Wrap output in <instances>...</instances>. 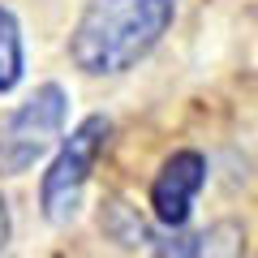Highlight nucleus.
Segmentation results:
<instances>
[{"mask_svg":"<svg viewBox=\"0 0 258 258\" xmlns=\"http://www.w3.org/2000/svg\"><path fill=\"white\" fill-rule=\"evenodd\" d=\"M9 241V211H5V198H0V249Z\"/></svg>","mask_w":258,"mask_h":258,"instance_id":"obj_6","label":"nucleus"},{"mask_svg":"<svg viewBox=\"0 0 258 258\" xmlns=\"http://www.w3.org/2000/svg\"><path fill=\"white\" fill-rule=\"evenodd\" d=\"M22 82V30L9 9H0V91Z\"/></svg>","mask_w":258,"mask_h":258,"instance_id":"obj_5","label":"nucleus"},{"mask_svg":"<svg viewBox=\"0 0 258 258\" xmlns=\"http://www.w3.org/2000/svg\"><path fill=\"white\" fill-rule=\"evenodd\" d=\"M207 185V159L198 151H176L164 159L155 185H151V207H155V220L164 228H185L194 211V198Z\"/></svg>","mask_w":258,"mask_h":258,"instance_id":"obj_4","label":"nucleus"},{"mask_svg":"<svg viewBox=\"0 0 258 258\" xmlns=\"http://www.w3.org/2000/svg\"><path fill=\"white\" fill-rule=\"evenodd\" d=\"M64 108H69L64 91L56 82H47V86H39L18 112H9V116L0 120V176L26 172V168L60 138Z\"/></svg>","mask_w":258,"mask_h":258,"instance_id":"obj_2","label":"nucleus"},{"mask_svg":"<svg viewBox=\"0 0 258 258\" xmlns=\"http://www.w3.org/2000/svg\"><path fill=\"white\" fill-rule=\"evenodd\" d=\"M172 0H91L74 30V64L82 74H125L172 26Z\"/></svg>","mask_w":258,"mask_h":258,"instance_id":"obj_1","label":"nucleus"},{"mask_svg":"<svg viewBox=\"0 0 258 258\" xmlns=\"http://www.w3.org/2000/svg\"><path fill=\"white\" fill-rule=\"evenodd\" d=\"M108 134H112V120L108 116H86L82 125L64 138L60 155H56L52 168L43 172V215L52 224H64V220H74V215H78L86 176H91V168H95V159H99Z\"/></svg>","mask_w":258,"mask_h":258,"instance_id":"obj_3","label":"nucleus"}]
</instances>
